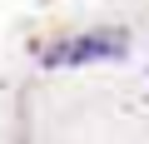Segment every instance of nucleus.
I'll use <instances>...</instances> for the list:
<instances>
[{
    "label": "nucleus",
    "mask_w": 149,
    "mask_h": 144,
    "mask_svg": "<svg viewBox=\"0 0 149 144\" xmlns=\"http://www.w3.org/2000/svg\"><path fill=\"white\" fill-rule=\"evenodd\" d=\"M129 55V35L124 30H85V35H70V40H55L40 65L50 70H74V65H104V60H124Z\"/></svg>",
    "instance_id": "nucleus-1"
}]
</instances>
